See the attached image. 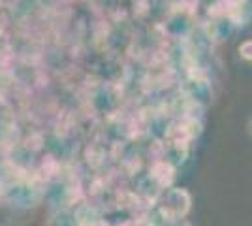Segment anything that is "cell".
I'll list each match as a JSON object with an SVG mask.
<instances>
[{
	"mask_svg": "<svg viewBox=\"0 0 252 226\" xmlns=\"http://www.w3.org/2000/svg\"><path fill=\"white\" fill-rule=\"evenodd\" d=\"M160 209H162V213L168 217V219H171V221L185 217L190 209V194L187 193V191H183V189H173V191H169V193L166 194L162 205H160Z\"/></svg>",
	"mask_w": 252,
	"mask_h": 226,
	"instance_id": "obj_1",
	"label": "cell"
},
{
	"mask_svg": "<svg viewBox=\"0 0 252 226\" xmlns=\"http://www.w3.org/2000/svg\"><path fill=\"white\" fill-rule=\"evenodd\" d=\"M239 55H241L245 61H251L252 63V40L245 42L241 47H239Z\"/></svg>",
	"mask_w": 252,
	"mask_h": 226,
	"instance_id": "obj_2",
	"label": "cell"
},
{
	"mask_svg": "<svg viewBox=\"0 0 252 226\" xmlns=\"http://www.w3.org/2000/svg\"><path fill=\"white\" fill-rule=\"evenodd\" d=\"M249 132H251V136H252V119L249 121Z\"/></svg>",
	"mask_w": 252,
	"mask_h": 226,
	"instance_id": "obj_3",
	"label": "cell"
}]
</instances>
